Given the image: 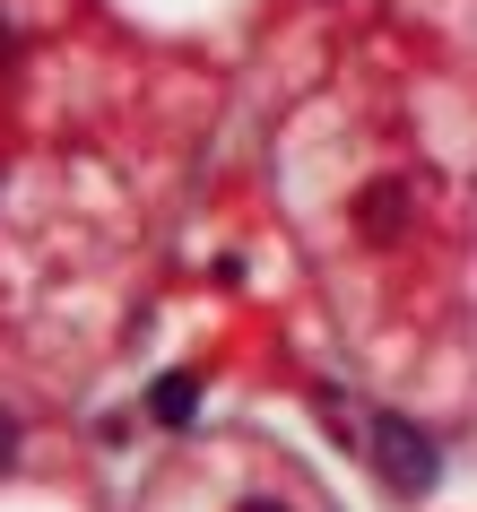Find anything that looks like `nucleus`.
<instances>
[{"label":"nucleus","mask_w":477,"mask_h":512,"mask_svg":"<svg viewBox=\"0 0 477 512\" xmlns=\"http://www.w3.org/2000/svg\"><path fill=\"white\" fill-rule=\"evenodd\" d=\"M373 469H382V486H399V495H425V486L443 478L425 426H408V417H382V426H373Z\"/></svg>","instance_id":"f257e3e1"},{"label":"nucleus","mask_w":477,"mask_h":512,"mask_svg":"<svg viewBox=\"0 0 477 512\" xmlns=\"http://www.w3.org/2000/svg\"><path fill=\"white\" fill-rule=\"evenodd\" d=\"M356 226H365L373 243H399V226H408V191H399V183H373L365 200H356Z\"/></svg>","instance_id":"f03ea898"},{"label":"nucleus","mask_w":477,"mask_h":512,"mask_svg":"<svg viewBox=\"0 0 477 512\" xmlns=\"http://www.w3.org/2000/svg\"><path fill=\"white\" fill-rule=\"evenodd\" d=\"M148 417H157V426H191V417H200V374H157Z\"/></svg>","instance_id":"7ed1b4c3"},{"label":"nucleus","mask_w":477,"mask_h":512,"mask_svg":"<svg viewBox=\"0 0 477 512\" xmlns=\"http://www.w3.org/2000/svg\"><path fill=\"white\" fill-rule=\"evenodd\" d=\"M9 460H18V426H9V417H0V469H9Z\"/></svg>","instance_id":"20e7f679"},{"label":"nucleus","mask_w":477,"mask_h":512,"mask_svg":"<svg viewBox=\"0 0 477 512\" xmlns=\"http://www.w3.org/2000/svg\"><path fill=\"white\" fill-rule=\"evenodd\" d=\"M9 53H18V35H9V18H0V70H9Z\"/></svg>","instance_id":"39448f33"},{"label":"nucleus","mask_w":477,"mask_h":512,"mask_svg":"<svg viewBox=\"0 0 477 512\" xmlns=\"http://www.w3.org/2000/svg\"><path fill=\"white\" fill-rule=\"evenodd\" d=\"M243 512H287V504H243Z\"/></svg>","instance_id":"423d86ee"}]
</instances>
